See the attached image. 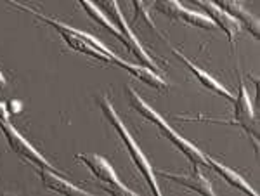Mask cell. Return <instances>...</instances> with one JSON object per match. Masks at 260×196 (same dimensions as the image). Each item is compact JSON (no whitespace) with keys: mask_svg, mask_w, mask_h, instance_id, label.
<instances>
[{"mask_svg":"<svg viewBox=\"0 0 260 196\" xmlns=\"http://www.w3.org/2000/svg\"><path fill=\"white\" fill-rule=\"evenodd\" d=\"M158 174L163 177H167V179H170V181L177 182V184H180V186H186L187 189H192L200 194L213 196V189H212L210 181H208V179L205 177L198 169H196L192 174H189V176H186V174L165 172V170H158Z\"/></svg>","mask_w":260,"mask_h":196,"instance_id":"11","label":"cell"},{"mask_svg":"<svg viewBox=\"0 0 260 196\" xmlns=\"http://www.w3.org/2000/svg\"><path fill=\"white\" fill-rule=\"evenodd\" d=\"M78 4H80V6L83 7V9H85V12L90 16L92 19L95 21V23H99L101 26H104V28H106V30H110V31L113 33V35L116 37V39L123 42V37H121L120 30L115 26V23H113V21H111L110 18H108L106 14H104V11L101 9V7L98 6V4L92 2V0H78Z\"/></svg>","mask_w":260,"mask_h":196,"instance_id":"16","label":"cell"},{"mask_svg":"<svg viewBox=\"0 0 260 196\" xmlns=\"http://www.w3.org/2000/svg\"><path fill=\"white\" fill-rule=\"evenodd\" d=\"M6 85H7L6 77H4V73L0 72V90H4V89H6Z\"/></svg>","mask_w":260,"mask_h":196,"instance_id":"18","label":"cell"},{"mask_svg":"<svg viewBox=\"0 0 260 196\" xmlns=\"http://www.w3.org/2000/svg\"><path fill=\"white\" fill-rule=\"evenodd\" d=\"M153 6L156 11H160L161 14L169 16L172 19L186 21V23L192 24V26L203 28V30H217V24L205 12L187 9L179 0H153Z\"/></svg>","mask_w":260,"mask_h":196,"instance_id":"6","label":"cell"},{"mask_svg":"<svg viewBox=\"0 0 260 196\" xmlns=\"http://www.w3.org/2000/svg\"><path fill=\"white\" fill-rule=\"evenodd\" d=\"M98 103H99V106H101V111H103L104 116L108 118V122L111 123V127H115V130L118 132V136L121 137L123 144L127 146L130 156H132V160H134V164H136L137 170H139V172L142 174V177L146 179L149 189L153 191V193L156 194V196H160L161 189H160V186H158V182H156V176H154L153 167H151L149 160L146 158L144 153H142V149H141V146L137 144V141L134 139L132 134L128 132L127 125L123 123V120H121L120 116H118V113L115 111V108H113L111 101L103 95V97L98 99Z\"/></svg>","mask_w":260,"mask_h":196,"instance_id":"1","label":"cell"},{"mask_svg":"<svg viewBox=\"0 0 260 196\" xmlns=\"http://www.w3.org/2000/svg\"><path fill=\"white\" fill-rule=\"evenodd\" d=\"M205 165L212 167V169L215 170L219 176L224 177L225 182H229V184L233 186V187H236V189H240V191H243V193L251 194V196H257L258 194L257 191H255L253 187L250 186V182L245 181V177H241L240 174L236 172V170L229 169V167H225L224 164H220V161L213 160V158H210V156H205Z\"/></svg>","mask_w":260,"mask_h":196,"instance_id":"15","label":"cell"},{"mask_svg":"<svg viewBox=\"0 0 260 196\" xmlns=\"http://www.w3.org/2000/svg\"><path fill=\"white\" fill-rule=\"evenodd\" d=\"M174 54L179 57L180 61L184 62V64L187 66V70H189V72H191L192 75H194L196 78H198V82L201 83V85L205 87V89L212 90L213 94L220 95V97H225V99H229V101H234V95H233V92H231L229 89H225V87L222 85V83H220L219 80H217L215 77H212V75L208 73V72H205L203 68H200L198 64H194V62H192L191 59H187V57L184 56L182 52L177 51V49H174Z\"/></svg>","mask_w":260,"mask_h":196,"instance_id":"9","label":"cell"},{"mask_svg":"<svg viewBox=\"0 0 260 196\" xmlns=\"http://www.w3.org/2000/svg\"><path fill=\"white\" fill-rule=\"evenodd\" d=\"M191 2H194V4H196V6H198V2H200V0H191Z\"/></svg>","mask_w":260,"mask_h":196,"instance_id":"19","label":"cell"},{"mask_svg":"<svg viewBox=\"0 0 260 196\" xmlns=\"http://www.w3.org/2000/svg\"><path fill=\"white\" fill-rule=\"evenodd\" d=\"M210 2H213L215 6H219L220 9H224L228 14L233 16V18H236L241 24H245L255 37H258L260 26H258L257 16H253L248 9H246L243 0H210Z\"/></svg>","mask_w":260,"mask_h":196,"instance_id":"10","label":"cell"},{"mask_svg":"<svg viewBox=\"0 0 260 196\" xmlns=\"http://www.w3.org/2000/svg\"><path fill=\"white\" fill-rule=\"evenodd\" d=\"M57 33H59L62 39H64V42L70 45L71 49H75V51H78V52L87 54V56L95 57V59H99V61L115 62L120 57V56H116V54H108V52L101 51L99 47H95L92 42H89L87 39H83V37L73 35V33H66V31H57Z\"/></svg>","mask_w":260,"mask_h":196,"instance_id":"12","label":"cell"},{"mask_svg":"<svg viewBox=\"0 0 260 196\" xmlns=\"http://www.w3.org/2000/svg\"><path fill=\"white\" fill-rule=\"evenodd\" d=\"M234 120H236V123L245 128L248 134L253 136L255 143H257V137H258L257 116L253 113L250 94H248V90H246L243 80H240V87H238V97H234Z\"/></svg>","mask_w":260,"mask_h":196,"instance_id":"7","label":"cell"},{"mask_svg":"<svg viewBox=\"0 0 260 196\" xmlns=\"http://www.w3.org/2000/svg\"><path fill=\"white\" fill-rule=\"evenodd\" d=\"M125 90H127V94H128L130 104H132V108L137 111V113L142 115L144 118H148L149 122H153L154 125H156L163 134L169 137V141H172V143H174L180 149V151H182V155H186L187 158H189V161L192 165H194V167L205 165V153L201 151V149H198L194 144L189 143V141H187L186 137L180 136L179 132H175L174 128L167 123V120L163 118L160 113H156V111H154L153 108H151L149 104L141 97L139 92H136L132 87H125Z\"/></svg>","mask_w":260,"mask_h":196,"instance_id":"2","label":"cell"},{"mask_svg":"<svg viewBox=\"0 0 260 196\" xmlns=\"http://www.w3.org/2000/svg\"><path fill=\"white\" fill-rule=\"evenodd\" d=\"M77 160H80L87 165V169L92 172V176L98 179L101 182V186H103L108 193H111L115 196H136V193H134L132 189H128V187L120 181L115 169H113V165L104 156L94 155V153H80V155H77Z\"/></svg>","mask_w":260,"mask_h":196,"instance_id":"3","label":"cell"},{"mask_svg":"<svg viewBox=\"0 0 260 196\" xmlns=\"http://www.w3.org/2000/svg\"><path fill=\"white\" fill-rule=\"evenodd\" d=\"M101 4H103L104 14H106L108 18L115 23V26L120 30L121 37H123V44L128 47V51L136 54V56L139 57V59L144 62L146 66H149L151 70H154V72H160V68L156 66L154 59L149 56L148 52H146V49L142 47L139 39H137V37L134 35V31L128 28V23L125 21V16H123V12H121V9H120L118 2H116V0H101Z\"/></svg>","mask_w":260,"mask_h":196,"instance_id":"4","label":"cell"},{"mask_svg":"<svg viewBox=\"0 0 260 196\" xmlns=\"http://www.w3.org/2000/svg\"><path fill=\"white\" fill-rule=\"evenodd\" d=\"M0 130H2L4 136H6V139H7V143H9L11 149L19 158L30 161V164L35 165L37 169L40 167V169L57 170V169H54L50 161L45 160V156L42 155V153L37 151V149L33 148V146L28 143V141L24 139V137L21 136L18 130H16V127H12V123L9 122V118H4V116H0Z\"/></svg>","mask_w":260,"mask_h":196,"instance_id":"5","label":"cell"},{"mask_svg":"<svg viewBox=\"0 0 260 196\" xmlns=\"http://www.w3.org/2000/svg\"><path fill=\"white\" fill-rule=\"evenodd\" d=\"M132 6H134V11H136V18H142L146 21V23L149 24L151 28H153L154 31L158 33L156 30V24H154V21L149 18V14H148V9H146V4H144V0H132Z\"/></svg>","mask_w":260,"mask_h":196,"instance_id":"17","label":"cell"},{"mask_svg":"<svg viewBox=\"0 0 260 196\" xmlns=\"http://www.w3.org/2000/svg\"><path fill=\"white\" fill-rule=\"evenodd\" d=\"M198 6L208 14L213 23L217 24V28H222V31L229 37L231 42L236 40V37L240 35L241 31V23L236 18H233L231 14H228L224 9H220L219 6H215L210 0H200Z\"/></svg>","mask_w":260,"mask_h":196,"instance_id":"8","label":"cell"},{"mask_svg":"<svg viewBox=\"0 0 260 196\" xmlns=\"http://www.w3.org/2000/svg\"><path fill=\"white\" fill-rule=\"evenodd\" d=\"M115 64H118L120 68H123L125 72H128L130 75H134L136 78H139V80L144 83V85L154 87V89H158V90H165L167 87H169V83L163 80V78L156 72H153L149 66L134 64V62H128V61L121 59V57H118V59L115 61Z\"/></svg>","mask_w":260,"mask_h":196,"instance_id":"13","label":"cell"},{"mask_svg":"<svg viewBox=\"0 0 260 196\" xmlns=\"http://www.w3.org/2000/svg\"><path fill=\"white\" fill-rule=\"evenodd\" d=\"M39 176L42 177L45 187H49L50 191H56L59 194H83V196H90V193L83 191L82 187H77L75 184H71L68 179H64L62 176L57 174V170H49V169H40L39 167Z\"/></svg>","mask_w":260,"mask_h":196,"instance_id":"14","label":"cell"}]
</instances>
